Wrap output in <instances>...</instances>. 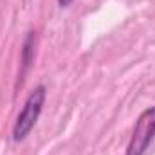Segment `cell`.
Returning <instances> with one entry per match:
<instances>
[{
	"mask_svg": "<svg viewBox=\"0 0 155 155\" xmlns=\"http://www.w3.org/2000/svg\"><path fill=\"white\" fill-rule=\"evenodd\" d=\"M45 97H47V88L43 85H38L27 96L20 114L16 116V121L13 124V141L15 143H22L33 132L35 124L38 123V119H40V114L43 110Z\"/></svg>",
	"mask_w": 155,
	"mask_h": 155,
	"instance_id": "1",
	"label": "cell"
},
{
	"mask_svg": "<svg viewBox=\"0 0 155 155\" xmlns=\"http://www.w3.org/2000/svg\"><path fill=\"white\" fill-rule=\"evenodd\" d=\"M155 137V107L146 108L137 117L130 143L126 146V155H144Z\"/></svg>",
	"mask_w": 155,
	"mask_h": 155,
	"instance_id": "2",
	"label": "cell"
},
{
	"mask_svg": "<svg viewBox=\"0 0 155 155\" xmlns=\"http://www.w3.org/2000/svg\"><path fill=\"white\" fill-rule=\"evenodd\" d=\"M35 45H36V35L29 33L24 40V45H22V67H24L22 72H25L35 60Z\"/></svg>",
	"mask_w": 155,
	"mask_h": 155,
	"instance_id": "3",
	"label": "cell"
},
{
	"mask_svg": "<svg viewBox=\"0 0 155 155\" xmlns=\"http://www.w3.org/2000/svg\"><path fill=\"white\" fill-rule=\"evenodd\" d=\"M58 4H60L61 7H69V5L72 4V0H58Z\"/></svg>",
	"mask_w": 155,
	"mask_h": 155,
	"instance_id": "4",
	"label": "cell"
}]
</instances>
